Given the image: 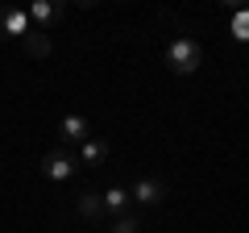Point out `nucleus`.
Masks as SVG:
<instances>
[{
    "instance_id": "nucleus-1",
    "label": "nucleus",
    "mask_w": 249,
    "mask_h": 233,
    "mask_svg": "<svg viewBox=\"0 0 249 233\" xmlns=\"http://www.w3.org/2000/svg\"><path fill=\"white\" fill-rule=\"evenodd\" d=\"M166 67L175 75H196L199 67H204V46H199L196 38H175V42L166 46Z\"/></svg>"
},
{
    "instance_id": "nucleus-2",
    "label": "nucleus",
    "mask_w": 249,
    "mask_h": 233,
    "mask_svg": "<svg viewBox=\"0 0 249 233\" xmlns=\"http://www.w3.org/2000/svg\"><path fill=\"white\" fill-rule=\"evenodd\" d=\"M75 171H79V158H75L71 150H50V154H42V175L50 183H67V179H75Z\"/></svg>"
},
{
    "instance_id": "nucleus-3",
    "label": "nucleus",
    "mask_w": 249,
    "mask_h": 233,
    "mask_svg": "<svg viewBox=\"0 0 249 233\" xmlns=\"http://www.w3.org/2000/svg\"><path fill=\"white\" fill-rule=\"evenodd\" d=\"M170 196V183L166 179H154V175H142V179L129 188V200H137L142 208H154V204H162V200Z\"/></svg>"
},
{
    "instance_id": "nucleus-4",
    "label": "nucleus",
    "mask_w": 249,
    "mask_h": 233,
    "mask_svg": "<svg viewBox=\"0 0 249 233\" xmlns=\"http://www.w3.org/2000/svg\"><path fill=\"white\" fill-rule=\"evenodd\" d=\"M25 13H29V21H37V29H46V34H50V29L67 17V4H58V0H34Z\"/></svg>"
},
{
    "instance_id": "nucleus-5",
    "label": "nucleus",
    "mask_w": 249,
    "mask_h": 233,
    "mask_svg": "<svg viewBox=\"0 0 249 233\" xmlns=\"http://www.w3.org/2000/svg\"><path fill=\"white\" fill-rule=\"evenodd\" d=\"M88 137H91L88 116L71 113V116H62V121H58V142H62V150H67V146H83Z\"/></svg>"
},
{
    "instance_id": "nucleus-6",
    "label": "nucleus",
    "mask_w": 249,
    "mask_h": 233,
    "mask_svg": "<svg viewBox=\"0 0 249 233\" xmlns=\"http://www.w3.org/2000/svg\"><path fill=\"white\" fill-rule=\"evenodd\" d=\"M29 34V13L17 4H0V38H25Z\"/></svg>"
},
{
    "instance_id": "nucleus-7",
    "label": "nucleus",
    "mask_w": 249,
    "mask_h": 233,
    "mask_svg": "<svg viewBox=\"0 0 249 233\" xmlns=\"http://www.w3.org/2000/svg\"><path fill=\"white\" fill-rule=\"evenodd\" d=\"M21 42H25V54H29V58H46V54L54 50V46H50V34L37 29V25H29V34L21 38Z\"/></svg>"
},
{
    "instance_id": "nucleus-8",
    "label": "nucleus",
    "mask_w": 249,
    "mask_h": 233,
    "mask_svg": "<svg viewBox=\"0 0 249 233\" xmlns=\"http://www.w3.org/2000/svg\"><path fill=\"white\" fill-rule=\"evenodd\" d=\"M75 158H79V167H96V162L108 158V142H104V137H88V142L79 146V154H75Z\"/></svg>"
},
{
    "instance_id": "nucleus-9",
    "label": "nucleus",
    "mask_w": 249,
    "mask_h": 233,
    "mask_svg": "<svg viewBox=\"0 0 249 233\" xmlns=\"http://www.w3.org/2000/svg\"><path fill=\"white\" fill-rule=\"evenodd\" d=\"M75 213H79L83 221H100V216H104V200H100V192H79Z\"/></svg>"
},
{
    "instance_id": "nucleus-10",
    "label": "nucleus",
    "mask_w": 249,
    "mask_h": 233,
    "mask_svg": "<svg viewBox=\"0 0 249 233\" xmlns=\"http://www.w3.org/2000/svg\"><path fill=\"white\" fill-rule=\"evenodd\" d=\"M100 200H104V213L108 216H124V208H129V188H108Z\"/></svg>"
},
{
    "instance_id": "nucleus-11",
    "label": "nucleus",
    "mask_w": 249,
    "mask_h": 233,
    "mask_svg": "<svg viewBox=\"0 0 249 233\" xmlns=\"http://www.w3.org/2000/svg\"><path fill=\"white\" fill-rule=\"evenodd\" d=\"M232 38H237V42H249V9H237V17H232Z\"/></svg>"
},
{
    "instance_id": "nucleus-12",
    "label": "nucleus",
    "mask_w": 249,
    "mask_h": 233,
    "mask_svg": "<svg viewBox=\"0 0 249 233\" xmlns=\"http://www.w3.org/2000/svg\"><path fill=\"white\" fill-rule=\"evenodd\" d=\"M108 233H142V221L124 213V216H116V221H112V229H108Z\"/></svg>"
}]
</instances>
